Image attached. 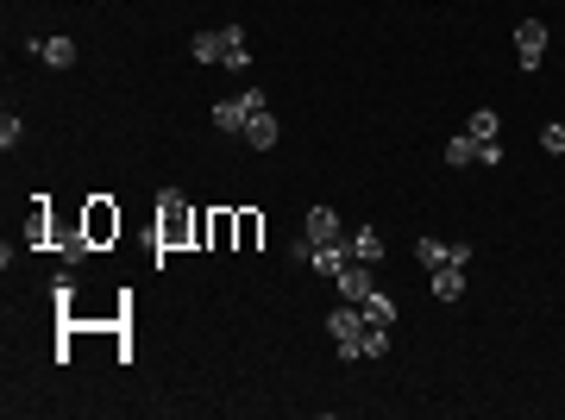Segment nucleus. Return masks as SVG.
<instances>
[{
  "label": "nucleus",
  "mask_w": 565,
  "mask_h": 420,
  "mask_svg": "<svg viewBox=\"0 0 565 420\" xmlns=\"http://www.w3.org/2000/svg\"><path fill=\"white\" fill-rule=\"evenodd\" d=\"M452 169H465V163H477V139L471 132H458V139H446V151H440Z\"/></svg>",
  "instance_id": "nucleus-18"
},
{
  "label": "nucleus",
  "mask_w": 565,
  "mask_h": 420,
  "mask_svg": "<svg viewBox=\"0 0 565 420\" xmlns=\"http://www.w3.org/2000/svg\"><path fill=\"white\" fill-rule=\"evenodd\" d=\"M301 233H308L314 245H339V239H346V226H339V214H333L327 201H314V214H308V226H301Z\"/></svg>",
  "instance_id": "nucleus-7"
},
{
  "label": "nucleus",
  "mask_w": 565,
  "mask_h": 420,
  "mask_svg": "<svg viewBox=\"0 0 565 420\" xmlns=\"http://www.w3.org/2000/svg\"><path fill=\"white\" fill-rule=\"evenodd\" d=\"M258 233H264V220H258V214H239V251H252Z\"/></svg>",
  "instance_id": "nucleus-22"
},
{
  "label": "nucleus",
  "mask_w": 565,
  "mask_h": 420,
  "mask_svg": "<svg viewBox=\"0 0 565 420\" xmlns=\"http://www.w3.org/2000/svg\"><path fill=\"white\" fill-rule=\"evenodd\" d=\"M19 139H25V120H19V114H0V144L13 151Z\"/></svg>",
  "instance_id": "nucleus-23"
},
{
  "label": "nucleus",
  "mask_w": 565,
  "mask_h": 420,
  "mask_svg": "<svg viewBox=\"0 0 565 420\" xmlns=\"http://www.w3.org/2000/svg\"><path fill=\"white\" fill-rule=\"evenodd\" d=\"M427 277H433V295H440V301H458V295H465V270H458V264H440V270H427Z\"/></svg>",
  "instance_id": "nucleus-14"
},
{
  "label": "nucleus",
  "mask_w": 565,
  "mask_h": 420,
  "mask_svg": "<svg viewBox=\"0 0 565 420\" xmlns=\"http://www.w3.org/2000/svg\"><path fill=\"white\" fill-rule=\"evenodd\" d=\"M415 264H421V270H440V264H446V245H440V239H415Z\"/></svg>",
  "instance_id": "nucleus-20"
},
{
  "label": "nucleus",
  "mask_w": 565,
  "mask_h": 420,
  "mask_svg": "<svg viewBox=\"0 0 565 420\" xmlns=\"http://www.w3.org/2000/svg\"><path fill=\"white\" fill-rule=\"evenodd\" d=\"M220 44H227V69H252V50H245V25H220Z\"/></svg>",
  "instance_id": "nucleus-11"
},
{
  "label": "nucleus",
  "mask_w": 565,
  "mask_h": 420,
  "mask_svg": "<svg viewBox=\"0 0 565 420\" xmlns=\"http://www.w3.org/2000/svg\"><path fill=\"white\" fill-rule=\"evenodd\" d=\"M189 239H195V214H189V195L163 188V195H157V251H176V245H189Z\"/></svg>",
  "instance_id": "nucleus-1"
},
{
  "label": "nucleus",
  "mask_w": 565,
  "mask_h": 420,
  "mask_svg": "<svg viewBox=\"0 0 565 420\" xmlns=\"http://www.w3.org/2000/svg\"><path fill=\"white\" fill-rule=\"evenodd\" d=\"M82 233H88V245H107V239H120V207H114L107 195H95V201L82 207Z\"/></svg>",
  "instance_id": "nucleus-4"
},
{
  "label": "nucleus",
  "mask_w": 565,
  "mask_h": 420,
  "mask_svg": "<svg viewBox=\"0 0 565 420\" xmlns=\"http://www.w3.org/2000/svg\"><path fill=\"white\" fill-rule=\"evenodd\" d=\"M333 282H339V295H346V301H365V295L377 288V282H371V264H358V258H352V264H346Z\"/></svg>",
  "instance_id": "nucleus-10"
},
{
  "label": "nucleus",
  "mask_w": 565,
  "mask_h": 420,
  "mask_svg": "<svg viewBox=\"0 0 565 420\" xmlns=\"http://www.w3.org/2000/svg\"><path fill=\"white\" fill-rule=\"evenodd\" d=\"M465 132H471V139H477V144H490V139H496V132H503V114H496V107H477V114L465 120Z\"/></svg>",
  "instance_id": "nucleus-16"
},
{
  "label": "nucleus",
  "mask_w": 565,
  "mask_h": 420,
  "mask_svg": "<svg viewBox=\"0 0 565 420\" xmlns=\"http://www.w3.org/2000/svg\"><path fill=\"white\" fill-rule=\"evenodd\" d=\"M252 114H264V95H258V88H245V95H233V101H214V132L245 139V120H252Z\"/></svg>",
  "instance_id": "nucleus-3"
},
{
  "label": "nucleus",
  "mask_w": 565,
  "mask_h": 420,
  "mask_svg": "<svg viewBox=\"0 0 565 420\" xmlns=\"http://www.w3.org/2000/svg\"><path fill=\"white\" fill-rule=\"evenodd\" d=\"M277 139H282V126H277V120H271V107L245 120V144H252V151H271V144H277Z\"/></svg>",
  "instance_id": "nucleus-12"
},
{
  "label": "nucleus",
  "mask_w": 565,
  "mask_h": 420,
  "mask_svg": "<svg viewBox=\"0 0 565 420\" xmlns=\"http://www.w3.org/2000/svg\"><path fill=\"white\" fill-rule=\"evenodd\" d=\"M327 333H333V345H339V358H365V307L358 301H346V307H333L327 314Z\"/></svg>",
  "instance_id": "nucleus-2"
},
{
  "label": "nucleus",
  "mask_w": 565,
  "mask_h": 420,
  "mask_svg": "<svg viewBox=\"0 0 565 420\" xmlns=\"http://www.w3.org/2000/svg\"><path fill=\"white\" fill-rule=\"evenodd\" d=\"M346 251L377 270V264H384V233H377V226H352V233H346Z\"/></svg>",
  "instance_id": "nucleus-8"
},
{
  "label": "nucleus",
  "mask_w": 565,
  "mask_h": 420,
  "mask_svg": "<svg viewBox=\"0 0 565 420\" xmlns=\"http://www.w3.org/2000/svg\"><path fill=\"white\" fill-rule=\"evenodd\" d=\"M308 264H314L320 277H339V270L352 264V251H346V239H339V245H314V258H308Z\"/></svg>",
  "instance_id": "nucleus-13"
},
{
  "label": "nucleus",
  "mask_w": 565,
  "mask_h": 420,
  "mask_svg": "<svg viewBox=\"0 0 565 420\" xmlns=\"http://www.w3.org/2000/svg\"><path fill=\"white\" fill-rule=\"evenodd\" d=\"M25 50L38 57V63H51V69H69L82 50H76V38H25Z\"/></svg>",
  "instance_id": "nucleus-6"
},
{
  "label": "nucleus",
  "mask_w": 565,
  "mask_h": 420,
  "mask_svg": "<svg viewBox=\"0 0 565 420\" xmlns=\"http://www.w3.org/2000/svg\"><path fill=\"white\" fill-rule=\"evenodd\" d=\"M541 57H547V25L541 19H522L515 25V63L522 69H541Z\"/></svg>",
  "instance_id": "nucleus-5"
},
{
  "label": "nucleus",
  "mask_w": 565,
  "mask_h": 420,
  "mask_svg": "<svg viewBox=\"0 0 565 420\" xmlns=\"http://www.w3.org/2000/svg\"><path fill=\"white\" fill-rule=\"evenodd\" d=\"M51 301H57L63 314H69V301H76V282H69V277H57V282H51Z\"/></svg>",
  "instance_id": "nucleus-25"
},
{
  "label": "nucleus",
  "mask_w": 565,
  "mask_h": 420,
  "mask_svg": "<svg viewBox=\"0 0 565 420\" xmlns=\"http://www.w3.org/2000/svg\"><path fill=\"white\" fill-rule=\"evenodd\" d=\"M57 251H63V264H82V258H88L95 245H88V233H69V239L57 233Z\"/></svg>",
  "instance_id": "nucleus-19"
},
{
  "label": "nucleus",
  "mask_w": 565,
  "mask_h": 420,
  "mask_svg": "<svg viewBox=\"0 0 565 420\" xmlns=\"http://www.w3.org/2000/svg\"><path fill=\"white\" fill-rule=\"evenodd\" d=\"M189 57H195V63H220V57H227L220 32H195V38H189Z\"/></svg>",
  "instance_id": "nucleus-17"
},
{
  "label": "nucleus",
  "mask_w": 565,
  "mask_h": 420,
  "mask_svg": "<svg viewBox=\"0 0 565 420\" xmlns=\"http://www.w3.org/2000/svg\"><path fill=\"white\" fill-rule=\"evenodd\" d=\"M208 245H214V251H233V245H239V214L214 207V214H208Z\"/></svg>",
  "instance_id": "nucleus-9"
},
{
  "label": "nucleus",
  "mask_w": 565,
  "mask_h": 420,
  "mask_svg": "<svg viewBox=\"0 0 565 420\" xmlns=\"http://www.w3.org/2000/svg\"><path fill=\"white\" fill-rule=\"evenodd\" d=\"M358 307H365V320H371V326H396V301H390L384 288H371Z\"/></svg>",
  "instance_id": "nucleus-15"
},
{
  "label": "nucleus",
  "mask_w": 565,
  "mask_h": 420,
  "mask_svg": "<svg viewBox=\"0 0 565 420\" xmlns=\"http://www.w3.org/2000/svg\"><path fill=\"white\" fill-rule=\"evenodd\" d=\"M541 151H553V157H565V126L553 120V126H541Z\"/></svg>",
  "instance_id": "nucleus-24"
},
{
  "label": "nucleus",
  "mask_w": 565,
  "mask_h": 420,
  "mask_svg": "<svg viewBox=\"0 0 565 420\" xmlns=\"http://www.w3.org/2000/svg\"><path fill=\"white\" fill-rule=\"evenodd\" d=\"M477 163H484V169H496V163H503V144H496V139L477 144Z\"/></svg>",
  "instance_id": "nucleus-26"
},
{
  "label": "nucleus",
  "mask_w": 565,
  "mask_h": 420,
  "mask_svg": "<svg viewBox=\"0 0 565 420\" xmlns=\"http://www.w3.org/2000/svg\"><path fill=\"white\" fill-rule=\"evenodd\" d=\"M365 358H390V326H371L365 320Z\"/></svg>",
  "instance_id": "nucleus-21"
}]
</instances>
